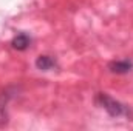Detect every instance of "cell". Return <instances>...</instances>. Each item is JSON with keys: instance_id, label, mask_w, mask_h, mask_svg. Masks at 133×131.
Instances as JSON below:
<instances>
[{"instance_id": "6da1fadb", "label": "cell", "mask_w": 133, "mask_h": 131, "mask_svg": "<svg viewBox=\"0 0 133 131\" xmlns=\"http://www.w3.org/2000/svg\"><path fill=\"white\" fill-rule=\"evenodd\" d=\"M96 103L99 105L102 110H105L111 117H129L132 114L130 108L124 103H121L119 100L110 97L105 93H99L96 96Z\"/></svg>"}, {"instance_id": "7a4b0ae2", "label": "cell", "mask_w": 133, "mask_h": 131, "mask_svg": "<svg viewBox=\"0 0 133 131\" xmlns=\"http://www.w3.org/2000/svg\"><path fill=\"white\" fill-rule=\"evenodd\" d=\"M16 88H6L5 91L0 93V125L6 123L8 120V103L14 97Z\"/></svg>"}, {"instance_id": "3957f363", "label": "cell", "mask_w": 133, "mask_h": 131, "mask_svg": "<svg viewBox=\"0 0 133 131\" xmlns=\"http://www.w3.org/2000/svg\"><path fill=\"white\" fill-rule=\"evenodd\" d=\"M108 69L115 74H129L133 69V62L129 59H122V60H113L108 63Z\"/></svg>"}, {"instance_id": "277c9868", "label": "cell", "mask_w": 133, "mask_h": 131, "mask_svg": "<svg viewBox=\"0 0 133 131\" xmlns=\"http://www.w3.org/2000/svg\"><path fill=\"white\" fill-rule=\"evenodd\" d=\"M31 42H33L31 35H28L26 33H19L11 40V46L17 51H25L31 46Z\"/></svg>"}, {"instance_id": "5b68a950", "label": "cell", "mask_w": 133, "mask_h": 131, "mask_svg": "<svg viewBox=\"0 0 133 131\" xmlns=\"http://www.w3.org/2000/svg\"><path fill=\"white\" fill-rule=\"evenodd\" d=\"M36 68L40 71H51V69L57 68V62L51 56H39L36 59Z\"/></svg>"}]
</instances>
